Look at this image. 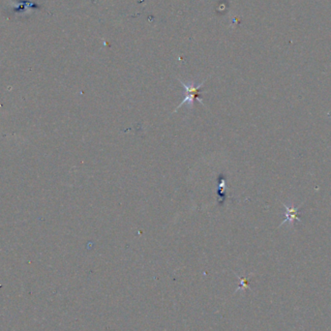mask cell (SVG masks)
Here are the masks:
<instances>
[{
	"mask_svg": "<svg viewBox=\"0 0 331 331\" xmlns=\"http://www.w3.org/2000/svg\"><path fill=\"white\" fill-rule=\"evenodd\" d=\"M179 82L183 85L184 88H185V98H184L183 101L178 106V108L175 110L174 112H177L178 109H180L182 106L184 105H187L189 109H192L194 107V101L195 99H197V101H199L203 106L205 107L204 103L203 102V100L200 98V90L201 88L203 87V85L204 84L205 80H204L203 82H201L200 84H196L195 82H191L189 84H186L184 83L183 81L181 79H178Z\"/></svg>",
	"mask_w": 331,
	"mask_h": 331,
	"instance_id": "6da1fadb",
	"label": "cell"
},
{
	"mask_svg": "<svg viewBox=\"0 0 331 331\" xmlns=\"http://www.w3.org/2000/svg\"><path fill=\"white\" fill-rule=\"evenodd\" d=\"M283 206H284L285 209H286V212H285L286 218H285V220L282 222V224L280 225V227L283 226V225H285L286 223H290L291 225H293L294 223V221L301 222L300 218H299V216H298V210H299V208L301 207V205H299V206H294V205H293V206L290 207V206H288L287 204H283Z\"/></svg>",
	"mask_w": 331,
	"mask_h": 331,
	"instance_id": "7a4b0ae2",
	"label": "cell"
}]
</instances>
